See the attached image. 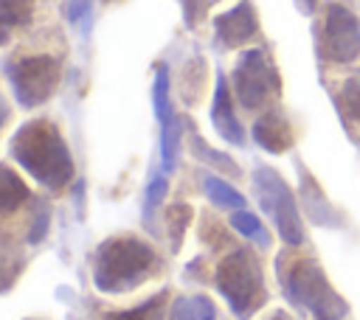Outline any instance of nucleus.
<instances>
[{
	"label": "nucleus",
	"mask_w": 360,
	"mask_h": 320,
	"mask_svg": "<svg viewBox=\"0 0 360 320\" xmlns=\"http://www.w3.org/2000/svg\"><path fill=\"white\" fill-rule=\"evenodd\" d=\"M11 157L51 191H62L73 180V154L53 121H25L11 138Z\"/></svg>",
	"instance_id": "f257e3e1"
},
{
	"label": "nucleus",
	"mask_w": 360,
	"mask_h": 320,
	"mask_svg": "<svg viewBox=\"0 0 360 320\" xmlns=\"http://www.w3.org/2000/svg\"><path fill=\"white\" fill-rule=\"evenodd\" d=\"M158 267L152 244L138 236H112L98 244L93 258V284L104 295H124L141 286Z\"/></svg>",
	"instance_id": "f03ea898"
},
{
	"label": "nucleus",
	"mask_w": 360,
	"mask_h": 320,
	"mask_svg": "<svg viewBox=\"0 0 360 320\" xmlns=\"http://www.w3.org/2000/svg\"><path fill=\"white\" fill-rule=\"evenodd\" d=\"M278 284L284 298L315 320H343L349 314V303L329 284L323 267L315 258H295L290 267H278Z\"/></svg>",
	"instance_id": "7ed1b4c3"
},
{
	"label": "nucleus",
	"mask_w": 360,
	"mask_h": 320,
	"mask_svg": "<svg viewBox=\"0 0 360 320\" xmlns=\"http://www.w3.org/2000/svg\"><path fill=\"white\" fill-rule=\"evenodd\" d=\"M214 284L219 289V295L225 298L228 309L239 317V320H250L267 300V289H264V275H262V264L256 258V253L239 247L231 250L219 264H217V275Z\"/></svg>",
	"instance_id": "20e7f679"
},
{
	"label": "nucleus",
	"mask_w": 360,
	"mask_h": 320,
	"mask_svg": "<svg viewBox=\"0 0 360 320\" xmlns=\"http://www.w3.org/2000/svg\"><path fill=\"white\" fill-rule=\"evenodd\" d=\"M250 180H253L256 202L273 219L281 241L287 247H301L304 244V222H301L298 202H295L290 185L284 182V177L270 166H256Z\"/></svg>",
	"instance_id": "39448f33"
},
{
	"label": "nucleus",
	"mask_w": 360,
	"mask_h": 320,
	"mask_svg": "<svg viewBox=\"0 0 360 320\" xmlns=\"http://www.w3.org/2000/svg\"><path fill=\"white\" fill-rule=\"evenodd\" d=\"M3 70L11 81L17 104L25 107V109H34V107L45 104L56 93L59 79H62V62L51 53L17 56V59L6 62Z\"/></svg>",
	"instance_id": "423d86ee"
},
{
	"label": "nucleus",
	"mask_w": 360,
	"mask_h": 320,
	"mask_svg": "<svg viewBox=\"0 0 360 320\" xmlns=\"http://www.w3.org/2000/svg\"><path fill=\"white\" fill-rule=\"evenodd\" d=\"M321 59L332 65H349L360 59V17L338 0L323 3V17L315 31Z\"/></svg>",
	"instance_id": "0eeeda50"
},
{
	"label": "nucleus",
	"mask_w": 360,
	"mask_h": 320,
	"mask_svg": "<svg viewBox=\"0 0 360 320\" xmlns=\"http://www.w3.org/2000/svg\"><path fill=\"white\" fill-rule=\"evenodd\" d=\"M233 93L245 109H262L281 93L273 59L262 48H248L233 65Z\"/></svg>",
	"instance_id": "6e6552de"
},
{
	"label": "nucleus",
	"mask_w": 360,
	"mask_h": 320,
	"mask_svg": "<svg viewBox=\"0 0 360 320\" xmlns=\"http://www.w3.org/2000/svg\"><path fill=\"white\" fill-rule=\"evenodd\" d=\"M256 34H259V20H256V11H253L250 0H242L233 8L214 17V39L225 51L248 45Z\"/></svg>",
	"instance_id": "1a4fd4ad"
},
{
	"label": "nucleus",
	"mask_w": 360,
	"mask_h": 320,
	"mask_svg": "<svg viewBox=\"0 0 360 320\" xmlns=\"http://www.w3.org/2000/svg\"><path fill=\"white\" fill-rule=\"evenodd\" d=\"M211 124L222 140H228L231 146H245V129L233 112V98H231V87H228L225 73H217V81H214Z\"/></svg>",
	"instance_id": "9d476101"
},
{
	"label": "nucleus",
	"mask_w": 360,
	"mask_h": 320,
	"mask_svg": "<svg viewBox=\"0 0 360 320\" xmlns=\"http://www.w3.org/2000/svg\"><path fill=\"white\" fill-rule=\"evenodd\" d=\"M253 140L270 154H284L292 149L295 135L281 109H267L264 115H259L253 121Z\"/></svg>",
	"instance_id": "9b49d317"
},
{
	"label": "nucleus",
	"mask_w": 360,
	"mask_h": 320,
	"mask_svg": "<svg viewBox=\"0 0 360 320\" xmlns=\"http://www.w3.org/2000/svg\"><path fill=\"white\" fill-rule=\"evenodd\" d=\"M298 180H301V208H304V213L315 225H321V227H340L343 225V216L332 208V202L321 191L318 180L304 166H298Z\"/></svg>",
	"instance_id": "f8f14e48"
},
{
	"label": "nucleus",
	"mask_w": 360,
	"mask_h": 320,
	"mask_svg": "<svg viewBox=\"0 0 360 320\" xmlns=\"http://www.w3.org/2000/svg\"><path fill=\"white\" fill-rule=\"evenodd\" d=\"M200 185H202L205 196H208L217 208H222V211L248 208V199H245L228 180H222V177H217V174H211V171H202V174H200Z\"/></svg>",
	"instance_id": "ddd939ff"
},
{
	"label": "nucleus",
	"mask_w": 360,
	"mask_h": 320,
	"mask_svg": "<svg viewBox=\"0 0 360 320\" xmlns=\"http://www.w3.org/2000/svg\"><path fill=\"white\" fill-rule=\"evenodd\" d=\"M25 199H28V185L20 180L14 168L0 163V219L14 213Z\"/></svg>",
	"instance_id": "4468645a"
},
{
	"label": "nucleus",
	"mask_w": 360,
	"mask_h": 320,
	"mask_svg": "<svg viewBox=\"0 0 360 320\" xmlns=\"http://www.w3.org/2000/svg\"><path fill=\"white\" fill-rule=\"evenodd\" d=\"M34 14V0H0V45L8 39L11 28L28 25Z\"/></svg>",
	"instance_id": "2eb2a0df"
},
{
	"label": "nucleus",
	"mask_w": 360,
	"mask_h": 320,
	"mask_svg": "<svg viewBox=\"0 0 360 320\" xmlns=\"http://www.w3.org/2000/svg\"><path fill=\"white\" fill-rule=\"evenodd\" d=\"M231 227H233L239 236H245L248 241H253L256 247H262V250L270 247V233H267V227H264L262 219H259L256 213H250L248 208H239V211L231 213Z\"/></svg>",
	"instance_id": "dca6fc26"
},
{
	"label": "nucleus",
	"mask_w": 360,
	"mask_h": 320,
	"mask_svg": "<svg viewBox=\"0 0 360 320\" xmlns=\"http://www.w3.org/2000/svg\"><path fill=\"white\" fill-rule=\"evenodd\" d=\"M166 298H169V292L163 289V292L152 295L149 300H143L132 309L104 314V320H166Z\"/></svg>",
	"instance_id": "f3484780"
},
{
	"label": "nucleus",
	"mask_w": 360,
	"mask_h": 320,
	"mask_svg": "<svg viewBox=\"0 0 360 320\" xmlns=\"http://www.w3.org/2000/svg\"><path fill=\"white\" fill-rule=\"evenodd\" d=\"M183 129H186V121L177 112H174L172 121H166L160 126V163H163L166 171L174 168V160H177V152H180V140H183Z\"/></svg>",
	"instance_id": "a211bd4d"
},
{
	"label": "nucleus",
	"mask_w": 360,
	"mask_h": 320,
	"mask_svg": "<svg viewBox=\"0 0 360 320\" xmlns=\"http://www.w3.org/2000/svg\"><path fill=\"white\" fill-rule=\"evenodd\" d=\"M152 107H155V118L158 124L163 126L166 121L174 118V109H172V95H169V67L160 62L155 67V81H152Z\"/></svg>",
	"instance_id": "6ab92c4d"
},
{
	"label": "nucleus",
	"mask_w": 360,
	"mask_h": 320,
	"mask_svg": "<svg viewBox=\"0 0 360 320\" xmlns=\"http://www.w3.org/2000/svg\"><path fill=\"white\" fill-rule=\"evenodd\" d=\"M188 140H191V152H194V157H200L202 163H208V166H214V168H219V171H228V174H236L239 177V166L225 154V152H217V149H211L194 129H191V135H188Z\"/></svg>",
	"instance_id": "aec40b11"
},
{
	"label": "nucleus",
	"mask_w": 360,
	"mask_h": 320,
	"mask_svg": "<svg viewBox=\"0 0 360 320\" xmlns=\"http://www.w3.org/2000/svg\"><path fill=\"white\" fill-rule=\"evenodd\" d=\"M338 104H340V109L346 112V118H352L354 124H360V70H352V73L340 81Z\"/></svg>",
	"instance_id": "412c9836"
},
{
	"label": "nucleus",
	"mask_w": 360,
	"mask_h": 320,
	"mask_svg": "<svg viewBox=\"0 0 360 320\" xmlns=\"http://www.w3.org/2000/svg\"><path fill=\"white\" fill-rule=\"evenodd\" d=\"M20 269H22V258H20V253H17L8 241L0 239V292H8V289L14 286Z\"/></svg>",
	"instance_id": "4be33fe9"
},
{
	"label": "nucleus",
	"mask_w": 360,
	"mask_h": 320,
	"mask_svg": "<svg viewBox=\"0 0 360 320\" xmlns=\"http://www.w3.org/2000/svg\"><path fill=\"white\" fill-rule=\"evenodd\" d=\"M188 222H191V208L188 205H172L169 211H166V225H169V244H172V250L177 253L180 250V241H183V233H186V227H188Z\"/></svg>",
	"instance_id": "5701e85b"
},
{
	"label": "nucleus",
	"mask_w": 360,
	"mask_h": 320,
	"mask_svg": "<svg viewBox=\"0 0 360 320\" xmlns=\"http://www.w3.org/2000/svg\"><path fill=\"white\" fill-rule=\"evenodd\" d=\"M166 191H169V180H166V174H163V171H160V174H152L149 188H146V208H143V216H146V219L158 211V205L163 202Z\"/></svg>",
	"instance_id": "b1692460"
},
{
	"label": "nucleus",
	"mask_w": 360,
	"mask_h": 320,
	"mask_svg": "<svg viewBox=\"0 0 360 320\" xmlns=\"http://www.w3.org/2000/svg\"><path fill=\"white\" fill-rule=\"evenodd\" d=\"M48 222H51V208H48V205H39V208H37V219H34L31 233H28V241H31V244H37V241L45 239V233H48Z\"/></svg>",
	"instance_id": "393cba45"
},
{
	"label": "nucleus",
	"mask_w": 360,
	"mask_h": 320,
	"mask_svg": "<svg viewBox=\"0 0 360 320\" xmlns=\"http://www.w3.org/2000/svg\"><path fill=\"white\" fill-rule=\"evenodd\" d=\"M169 320H200L197 317V309H194V298H174L172 303V312H169Z\"/></svg>",
	"instance_id": "a878e982"
},
{
	"label": "nucleus",
	"mask_w": 360,
	"mask_h": 320,
	"mask_svg": "<svg viewBox=\"0 0 360 320\" xmlns=\"http://www.w3.org/2000/svg\"><path fill=\"white\" fill-rule=\"evenodd\" d=\"M194 309H197V317L200 320H214L217 317V309H214V303L205 295H197L194 298Z\"/></svg>",
	"instance_id": "bb28decb"
},
{
	"label": "nucleus",
	"mask_w": 360,
	"mask_h": 320,
	"mask_svg": "<svg viewBox=\"0 0 360 320\" xmlns=\"http://www.w3.org/2000/svg\"><path fill=\"white\" fill-rule=\"evenodd\" d=\"M84 11H87V0H70V3H68V17H70L73 22H76Z\"/></svg>",
	"instance_id": "cd10ccee"
},
{
	"label": "nucleus",
	"mask_w": 360,
	"mask_h": 320,
	"mask_svg": "<svg viewBox=\"0 0 360 320\" xmlns=\"http://www.w3.org/2000/svg\"><path fill=\"white\" fill-rule=\"evenodd\" d=\"M298 3V8L304 11V14H315V6H318V0H295Z\"/></svg>",
	"instance_id": "c85d7f7f"
},
{
	"label": "nucleus",
	"mask_w": 360,
	"mask_h": 320,
	"mask_svg": "<svg viewBox=\"0 0 360 320\" xmlns=\"http://www.w3.org/2000/svg\"><path fill=\"white\" fill-rule=\"evenodd\" d=\"M6 118H8V104H6V98L0 95V126L6 124Z\"/></svg>",
	"instance_id": "c756f323"
},
{
	"label": "nucleus",
	"mask_w": 360,
	"mask_h": 320,
	"mask_svg": "<svg viewBox=\"0 0 360 320\" xmlns=\"http://www.w3.org/2000/svg\"><path fill=\"white\" fill-rule=\"evenodd\" d=\"M270 320H292V317H290V314H284V312H276Z\"/></svg>",
	"instance_id": "7c9ffc66"
},
{
	"label": "nucleus",
	"mask_w": 360,
	"mask_h": 320,
	"mask_svg": "<svg viewBox=\"0 0 360 320\" xmlns=\"http://www.w3.org/2000/svg\"><path fill=\"white\" fill-rule=\"evenodd\" d=\"M28 320H37V317H28Z\"/></svg>",
	"instance_id": "2f4dec72"
}]
</instances>
